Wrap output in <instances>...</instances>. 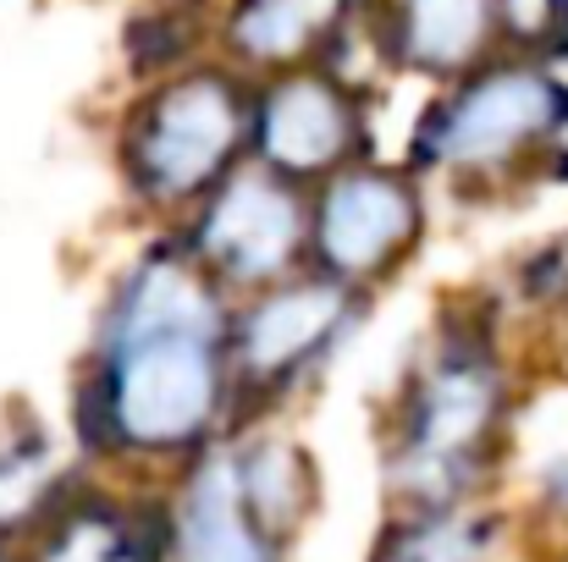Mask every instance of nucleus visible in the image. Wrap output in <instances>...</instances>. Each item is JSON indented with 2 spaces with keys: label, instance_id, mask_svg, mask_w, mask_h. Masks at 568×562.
Masks as SVG:
<instances>
[{
  "label": "nucleus",
  "instance_id": "f03ea898",
  "mask_svg": "<svg viewBox=\"0 0 568 562\" xmlns=\"http://www.w3.org/2000/svg\"><path fill=\"white\" fill-rule=\"evenodd\" d=\"M508 408V375L491 343L453 331L403 391L392 436V486L414 508H458L480 480Z\"/></svg>",
  "mask_w": 568,
  "mask_h": 562
},
{
  "label": "nucleus",
  "instance_id": "ddd939ff",
  "mask_svg": "<svg viewBox=\"0 0 568 562\" xmlns=\"http://www.w3.org/2000/svg\"><path fill=\"white\" fill-rule=\"evenodd\" d=\"M237 469H243V486H248V502L260 508V519H265L276 535H293L298 519H304L310 502H315L310 458H304L293 441L265 436V441L237 447Z\"/></svg>",
  "mask_w": 568,
  "mask_h": 562
},
{
  "label": "nucleus",
  "instance_id": "4468645a",
  "mask_svg": "<svg viewBox=\"0 0 568 562\" xmlns=\"http://www.w3.org/2000/svg\"><path fill=\"white\" fill-rule=\"evenodd\" d=\"M55 486H61V463L44 441H6L0 447V535L39 519Z\"/></svg>",
  "mask_w": 568,
  "mask_h": 562
},
{
  "label": "nucleus",
  "instance_id": "1a4fd4ad",
  "mask_svg": "<svg viewBox=\"0 0 568 562\" xmlns=\"http://www.w3.org/2000/svg\"><path fill=\"white\" fill-rule=\"evenodd\" d=\"M276 546H282V535L248 502L237 447L199 458V469L178 497L172 530H166L172 562H282Z\"/></svg>",
  "mask_w": 568,
  "mask_h": 562
},
{
  "label": "nucleus",
  "instance_id": "a211bd4d",
  "mask_svg": "<svg viewBox=\"0 0 568 562\" xmlns=\"http://www.w3.org/2000/svg\"><path fill=\"white\" fill-rule=\"evenodd\" d=\"M547 497H552L558 508H568V458H558V463L547 469Z\"/></svg>",
  "mask_w": 568,
  "mask_h": 562
},
{
  "label": "nucleus",
  "instance_id": "39448f33",
  "mask_svg": "<svg viewBox=\"0 0 568 562\" xmlns=\"http://www.w3.org/2000/svg\"><path fill=\"white\" fill-rule=\"evenodd\" d=\"M310 204L315 198H304L293 177L271 166H243L193 204L183 243L221 293L254 298L298 276V259L310 254Z\"/></svg>",
  "mask_w": 568,
  "mask_h": 562
},
{
  "label": "nucleus",
  "instance_id": "f257e3e1",
  "mask_svg": "<svg viewBox=\"0 0 568 562\" xmlns=\"http://www.w3.org/2000/svg\"><path fill=\"white\" fill-rule=\"evenodd\" d=\"M232 391V309L221 287L189 243H155L100 315L83 391L89 441L128 458H178L221 430Z\"/></svg>",
  "mask_w": 568,
  "mask_h": 562
},
{
  "label": "nucleus",
  "instance_id": "20e7f679",
  "mask_svg": "<svg viewBox=\"0 0 568 562\" xmlns=\"http://www.w3.org/2000/svg\"><path fill=\"white\" fill-rule=\"evenodd\" d=\"M568 127V83L536 55L464 72L419 122L414 166L453 177H497L558 144Z\"/></svg>",
  "mask_w": 568,
  "mask_h": 562
},
{
  "label": "nucleus",
  "instance_id": "0eeeda50",
  "mask_svg": "<svg viewBox=\"0 0 568 562\" xmlns=\"http://www.w3.org/2000/svg\"><path fill=\"white\" fill-rule=\"evenodd\" d=\"M425 221L419 187L408 172L386 166H348L326 177L310 204V259L315 270L365 287L397 270V259L414 248Z\"/></svg>",
  "mask_w": 568,
  "mask_h": 562
},
{
  "label": "nucleus",
  "instance_id": "f3484780",
  "mask_svg": "<svg viewBox=\"0 0 568 562\" xmlns=\"http://www.w3.org/2000/svg\"><path fill=\"white\" fill-rule=\"evenodd\" d=\"M530 282H536V293L541 298H552V304H568V237H558L541 259H536V270H530Z\"/></svg>",
  "mask_w": 568,
  "mask_h": 562
},
{
  "label": "nucleus",
  "instance_id": "6e6552de",
  "mask_svg": "<svg viewBox=\"0 0 568 562\" xmlns=\"http://www.w3.org/2000/svg\"><path fill=\"white\" fill-rule=\"evenodd\" d=\"M365 150V111L354 89H343L321 67L276 72L254 100V161L293 177L321 183L354 166Z\"/></svg>",
  "mask_w": 568,
  "mask_h": 562
},
{
  "label": "nucleus",
  "instance_id": "dca6fc26",
  "mask_svg": "<svg viewBox=\"0 0 568 562\" xmlns=\"http://www.w3.org/2000/svg\"><path fill=\"white\" fill-rule=\"evenodd\" d=\"M497 28L536 61L568 55V0H497Z\"/></svg>",
  "mask_w": 568,
  "mask_h": 562
},
{
  "label": "nucleus",
  "instance_id": "f8f14e48",
  "mask_svg": "<svg viewBox=\"0 0 568 562\" xmlns=\"http://www.w3.org/2000/svg\"><path fill=\"white\" fill-rule=\"evenodd\" d=\"M172 552H161V535L116 508V502H78L55 519L50 541L39 562H166Z\"/></svg>",
  "mask_w": 568,
  "mask_h": 562
},
{
  "label": "nucleus",
  "instance_id": "9d476101",
  "mask_svg": "<svg viewBox=\"0 0 568 562\" xmlns=\"http://www.w3.org/2000/svg\"><path fill=\"white\" fill-rule=\"evenodd\" d=\"M497 0H392L386 44L408 72L464 78L497 39Z\"/></svg>",
  "mask_w": 568,
  "mask_h": 562
},
{
  "label": "nucleus",
  "instance_id": "7ed1b4c3",
  "mask_svg": "<svg viewBox=\"0 0 568 562\" xmlns=\"http://www.w3.org/2000/svg\"><path fill=\"white\" fill-rule=\"evenodd\" d=\"M254 150V100L221 67H189L155 83L122 133L128 187L155 210H183L237 172V155Z\"/></svg>",
  "mask_w": 568,
  "mask_h": 562
},
{
  "label": "nucleus",
  "instance_id": "423d86ee",
  "mask_svg": "<svg viewBox=\"0 0 568 562\" xmlns=\"http://www.w3.org/2000/svg\"><path fill=\"white\" fill-rule=\"evenodd\" d=\"M359 315V287L310 270L287 276L265 293H254L232 315V380L237 397H282L293 380L315 370L354 326Z\"/></svg>",
  "mask_w": 568,
  "mask_h": 562
},
{
  "label": "nucleus",
  "instance_id": "9b49d317",
  "mask_svg": "<svg viewBox=\"0 0 568 562\" xmlns=\"http://www.w3.org/2000/svg\"><path fill=\"white\" fill-rule=\"evenodd\" d=\"M354 6L359 0H237L226 17V50L260 72H298L343 33Z\"/></svg>",
  "mask_w": 568,
  "mask_h": 562
},
{
  "label": "nucleus",
  "instance_id": "2eb2a0df",
  "mask_svg": "<svg viewBox=\"0 0 568 562\" xmlns=\"http://www.w3.org/2000/svg\"><path fill=\"white\" fill-rule=\"evenodd\" d=\"M480 524L458 508H419L414 524H403L381 562H480Z\"/></svg>",
  "mask_w": 568,
  "mask_h": 562
}]
</instances>
